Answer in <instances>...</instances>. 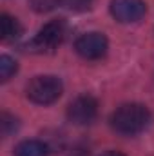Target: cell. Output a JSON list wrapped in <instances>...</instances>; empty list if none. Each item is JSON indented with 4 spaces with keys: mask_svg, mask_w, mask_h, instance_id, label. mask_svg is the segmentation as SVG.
<instances>
[{
    "mask_svg": "<svg viewBox=\"0 0 154 156\" xmlns=\"http://www.w3.org/2000/svg\"><path fill=\"white\" fill-rule=\"evenodd\" d=\"M151 113L143 104H123L111 115V127L118 134L134 136L147 129Z\"/></svg>",
    "mask_w": 154,
    "mask_h": 156,
    "instance_id": "1",
    "label": "cell"
},
{
    "mask_svg": "<svg viewBox=\"0 0 154 156\" xmlns=\"http://www.w3.org/2000/svg\"><path fill=\"white\" fill-rule=\"evenodd\" d=\"M64 93V83L58 76L53 75H40L35 76L26 87L27 98L37 105H51L54 104Z\"/></svg>",
    "mask_w": 154,
    "mask_h": 156,
    "instance_id": "2",
    "label": "cell"
},
{
    "mask_svg": "<svg viewBox=\"0 0 154 156\" xmlns=\"http://www.w3.org/2000/svg\"><path fill=\"white\" fill-rule=\"evenodd\" d=\"M64 38H65V22L51 20L35 35V38L29 42V47L37 53H51L64 42Z\"/></svg>",
    "mask_w": 154,
    "mask_h": 156,
    "instance_id": "3",
    "label": "cell"
},
{
    "mask_svg": "<svg viewBox=\"0 0 154 156\" xmlns=\"http://www.w3.org/2000/svg\"><path fill=\"white\" fill-rule=\"evenodd\" d=\"M75 49L83 60H100L105 56V53L109 49V40L103 33L91 31V33L82 35L76 40Z\"/></svg>",
    "mask_w": 154,
    "mask_h": 156,
    "instance_id": "4",
    "label": "cell"
},
{
    "mask_svg": "<svg viewBox=\"0 0 154 156\" xmlns=\"http://www.w3.org/2000/svg\"><path fill=\"white\" fill-rule=\"evenodd\" d=\"M98 116V102L91 94H82L75 98L67 107V118L75 125H89Z\"/></svg>",
    "mask_w": 154,
    "mask_h": 156,
    "instance_id": "5",
    "label": "cell"
},
{
    "mask_svg": "<svg viewBox=\"0 0 154 156\" xmlns=\"http://www.w3.org/2000/svg\"><path fill=\"white\" fill-rule=\"evenodd\" d=\"M109 11L113 18L121 24H134L147 13L145 0H111Z\"/></svg>",
    "mask_w": 154,
    "mask_h": 156,
    "instance_id": "6",
    "label": "cell"
},
{
    "mask_svg": "<svg viewBox=\"0 0 154 156\" xmlns=\"http://www.w3.org/2000/svg\"><path fill=\"white\" fill-rule=\"evenodd\" d=\"M22 35V26L20 22L11 16V15H2L0 16V38L4 42H11V40H16Z\"/></svg>",
    "mask_w": 154,
    "mask_h": 156,
    "instance_id": "7",
    "label": "cell"
},
{
    "mask_svg": "<svg viewBox=\"0 0 154 156\" xmlns=\"http://www.w3.org/2000/svg\"><path fill=\"white\" fill-rule=\"evenodd\" d=\"M49 147L40 140H24L15 147V156H47Z\"/></svg>",
    "mask_w": 154,
    "mask_h": 156,
    "instance_id": "8",
    "label": "cell"
},
{
    "mask_svg": "<svg viewBox=\"0 0 154 156\" xmlns=\"http://www.w3.org/2000/svg\"><path fill=\"white\" fill-rule=\"evenodd\" d=\"M18 69V64L15 58H11L9 55H2L0 56V80L7 82L9 78L13 76Z\"/></svg>",
    "mask_w": 154,
    "mask_h": 156,
    "instance_id": "9",
    "label": "cell"
},
{
    "mask_svg": "<svg viewBox=\"0 0 154 156\" xmlns=\"http://www.w3.org/2000/svg\"><path fill=\"white\" fill-rule=\"evenodd\" d=\"M94 0H60V5L69 9V11H75V13H83L87 9H91Z\"/></svg>",
    "mask_w": 154,
    "mask_h": 156,
    "instance_id": "10",
    "label": "cell"
},
{
    "mask_svg": "<svg viewBox=\"0 0 154 156\" xmlns=\"http://www.w3.org/2000/svg\"><path fill=\"white\" fill-rule=\"evenodd\" d=\"M0 129H2V134L7 138L11 133H15V131L18 129L16 118L11 116V115H7V113H2V116H0Z\"/></svg>",
    "mask_w": 154,
    "mask_h": 156,
    "instance_id": "11",
    "label": "cell"
},
{
    "mask_svg": "<svg viewBox=\"0 0 154 156\" xmlns=\"http://www.w3.org/2000/svg\"><path fill=\"white\" fill-rule=\"evenodd\" d=\"M56 5H60V0H31V7L37 13H47Z\"/></svg>",
    "mask_w": 154,
    "mask_h": 156,
    "instance_id": "12",
    "label": "cell"
},
{
    "mask_svg": "<svg viewBox=\"0 0 154 156\" xmlns=\"http://www.w3.org/2000/svg\"><path fill=\"white\" fill-rule=\"evenodd\" d=\"M100 156H125L123 153H120V151H107V153H103V154Z\"/></svg>",
    "mask_w": 154,
    "mask_h": 156,
    "instance_id": "13",
    "label": "cell"
}]
</instances>
